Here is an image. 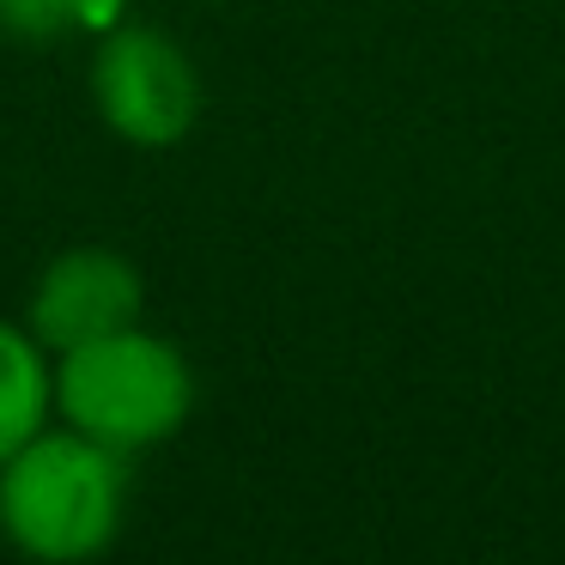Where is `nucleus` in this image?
<instances>
[{"instance_id": "obj_1", "label": "nucleus", "mask_w": 565, "mask_h": 565, "mask_svg": "<svg viewBox=\"0 0 565 565\" xmlns=\"http://www.w3.org/2000/svg\"><path fill=\"white\" fill-rule=\"evenodd\" d=\"M135 456L50 419L0 462V541L38 565H79L116 547Z\"/></svg>"}, {"instance_id": "obj_2", "label": "nucleus", "mask_w": 565, "mask_h": 565, "mask_svg": "<svg viewBox=\"0 0 565 565\" xmlns=\"http://www.w3.org/2000/svg\"><path fill=\"white\" fill-rule=\"evenodd\" d=\"M201 377L171 334L128 322L55 353V419L122 456L159 450L195 419Z\"/></svg>"}, {"instance_id": "obj_3", "label": "nucleus", "mask_w": 565, "mask_h": 565, "mask_svg": "<svg viewBox=\"0 0 565 565\" xmlns=\"http://www.w3.org/2000/svg\"><path fill=\"white\" fill-rule=\"evenodd\" d=\"M86 92H92L98 122L122 147H140V152L183 147L195 135L201 110H207V86H201L195 55L171 31L147 25V19L104 25V38L92 43Z\"/></svg>"}, {"instance_id": "obj_4", "label": "nucleus", "mask_w": 565, "mask_h": 565, "mask_svg": "<svg viewBox=\"0 0 565 565\" xmlns=\"http://www.w3.org/2000/svg\"><path fill=\"white\" fill-rule=\"evenodd\" d=\"M128 322H147V274L116 244H74L50 256L31 280L25 329L50 353L86 347L98 334H116Z\"/></svg>"}, {"instance_id": "obj_5", "label": "nucleus", "mask_w": 565, "mask_h": 565, "mask_svg": "<svg viewBox=\"0 0 565 565\" xmlns=\"http://www.w3.org/2000/svg\"><path fill=\"white\" fill-rule=\"evenodd\" d=\"M55 419V353L25 329V317H0V462Z\"/></svg>"}, {"instance_id": "obj_6", "label": "nucleus", "mask_w": 565, "mask_h": 565, "mask_svg": "<svg viewBox=\"0 0 565 565\" xmlns=\"http://www.w3.org/2000/svg\"><path fill=\"white\" fill-rule=\"evenodd\" d=\"M104 13V0H0V38L13 43H62L74 31H92Z\"/></svg>"}]
</instances>
